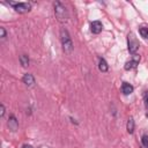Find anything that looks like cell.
<instances>
[{
    "label": "cell",
    "instance_id": "6",
    "mask_svg": "<svg viewBox=\"0 0 148 148\" xmlns=\"http://www.w3.org/2000/svg\"><path fill=\"white\" fill-rule=\"evenodd\" d=\"M8 127L13 132L17 131V128H18V121H17V119L14 114H10L9 118H8Z\"/></svg>",
    "mask_w": 148,
    "mask_h": 148
},
{
    "label": "cell",
    "instance_id": "13",
    "mask_svg": "<svg viewBox=\"0 0 148 148\" xmlns=\"http://www.w3.org/2000/svg\"><path fill=\"white\" fill-rule=\"evenodd\" d=\"M139 32H140V35H141V37H143V38H148V27H140L139 28Z\"/></svg>",
    "mask_w": 148,
    "mask_h": 148
},
{
    "label": "cell",
    "instance_id": "19",
    "mask_svg": "<svg viewBox=\"0 0 148 148\" xmlns=\"http://www.w3.org/2000/svg\"><path fill=\"white\" fill-rule=\"evenodd\" d=\"M147 117H148V113H147Z\"/></svg>",
    "mask_w": 148,
    "mask_h": 148
},
{
    "label": "cell",
    "instance_id": "4",
    "mask_svg": "<svg viewBox=\"0 0 148 148\" xmlns=\"http://www.w3.org/2000/svg\"><path fill=\"white\" fill-rule=\"evenodd\" d=\"M127 45H128V52L131 54H135L136 50L139 49V42L136 40V38L131 34L128 35V38H127Z\"/></svg>",
    "mask_w": 148,
    "mask_h": 148
},
{
    "label": "cell",
    "instance_id": "8",
    "mask_svg": "<svg viewBox=\"0 0 148 148\" xmlns=\"http://www.w3.org/2000/svg\"><path fill=\"white\" fill-rule=\"evenodd\" d=\"M22 81H23V83H24L25 86H28V87H32V86L35 84V77H34L31 74H29V73H27V74L23 75Z\"/></svg>",
    "mask_w": 148,
    "mask_h": 148
},
{
    "label": "cell",
    "instance_id": "14",
    "mask_svg": "<svg viewBox=\"0 0 148 148\" xmlns=\"http://www.w3.org/2000/svg\"><path fill=\"white\" fill-rule=\"evenodd\" d=\"M141 142L145 147H148V134H143L141 138Z\"/></svg>",
    "mask_w": 148,
    "mask_h": 148
},
{
    "label": "cell",
    "instance_id": "12",
    "mask_svg": "<svg viewBox=\"0 0 148 148\" xmlns=\"http://www.w3.org/2000/svg\"><path fill=\"white\" fill-rule=\"evenodd\" d=\"M29 62H30V60H29V57L27 56V54H22V56H20V64L22 65V67H28L29 66Z\"/></svg>",
    "mask_w": 148,
    "mask_h": 148
},
{
    "label": "cell",
    "instance_id": "11",
    "mask_svg": "<svg viewBox=\"0 0 148 148\" xmlns=\"http://www.w3.org/2000/svg\"><path fill=\"white\" fill-rule=\"evenodd\" d=\"M134 127H135L134 119L131 117V118H128V120H127V124H126V130H127V132H128L130 134H132V133L134 132Z\"/></svg>",
    "mask_w": 148,
    "mask_h": 148
},
{
    "label": "cell",
    "instance_id": "16",
    "mask_svg": "<svg viewBox=\"0 0 148 148\" xmlns=\"http://www.w3.org/2000/svg\"><path fill=\"white\" fill-rule=\"evenodd\" d=\"M143 101H145L146 108L148 109V91H145V94H143Z\"/></svg>",
    "mask_w": 148,
    "mask_h": 148
},
{
    "label": "cell",
    "instance_id": "10",
    "mask_svg": "<svg viewBox=\"0 0 148 148\" xmlns=\"http://www.w3.org/2000/svg\"><path fill=\"white\" fill-rule=\"evenodd\" d=\"M98 69H99L101 72H103V73L108 72V69H109L108 62H106L103 58H99V61H98Z\"/></svg>",
    "mask_w": 148,
    "mask_h": 148
},
{
    "label": "cell",
    "instance_id": "15",
    "mask_svg": "<svg viewBox=\"0 0 148 148\" xmlns=\"http://www.w3.org/2000/svg\"><path fill=\"white\" fill-rule=\"evenodd\" d=\"M6 36H7V32H6L5 28H3V27H0V37H1L2 39H5Z\"/></svg>",
    "mask_w": 148,
    "mask_h": 148
},
{
    "label": "cell",
    "instance_id": "17",
    "mask_svg": "<svg viewBox=\"0 0 148 148\" xmlns=\"http://www.w3.org/2000/svg\"><path fill=\"white\" fill-rule=\"evenodd\" d=\"M5 116V105L1 104L0 105V117H3Z\"/></svg>",
    "mask_w": 148,
    "mask_h": 148
},
{
    "label": "cell",
    "instance_id": "9",
    "mask_svg": "<svg viewBox=\"0 0 148 148\" xmlns=\"http://www.w3.org/2000/svg\"><path fill=\"white\" fill-rule=\"evenodd\" d=\"M133 90H134V88H133L132 84H130L128 82H123V84H121V92L124 95H130V94L133 92Z\"/></svg>",
    "mask_w": 148,
    "mask_h": 148
},
{
    "label": "cell",
    "instance_id": "7",
    "mask_svg": "<svg viewBox=\"0 0 148 148\" xmlns=\"http://www.w3.org/2000/svg\"><path fill=\"white\" fill-rule=\"evenodd\" d=\"M103 29V24L101 21H94L90 23V30L92 34H99Z\"/></svg>",
    "mask_w": 148,
    "mask_h": 148
},
{
    "label": "cell",
    "instance_id": "5",
    "mask_svg": "<svg viewBox=\"0 0 148 148\" xmlns=\"http://www.w3.org/2000/svg\"><path fill=\"white\" fill-rule=\"evenodd\" d=\"M139 61H140V56L133 54V58H132L130 61H127V62L125 64V69H126V71H131L132 68H135V67L139 65Z\"/></svg>",
    "mask_w": 148,
    "mask_h": 148
},
{
    "label": "cell",
    "instance_id": "3",
    "mask_svg": "<svg viewBox=\"0 0 148 148\" xmlns=\"http://www.w3.org/2000/svg\"><path fill=\"white\" fill-rule=\"evenodd\" d=\"M9 5H12L14 7V9L20 14L28 13L31 9L30 3H28V2H9Z\"/></svg>",
    "mask_w": 148,
    "mask_h": 148
},
{
    "label": "cell",
    "instance_id": "1",
    "mask_svg": "<svg viewBox=\"0 0 148 148\" xmlns=\"http://www.w3.org/2000/svg\"><path fill=\"white\" fill-rule=\"evenodd\" d=\"M60 40H61V46H62V51L67 54H69L73 51V42L72 38L69 36V32L62 28L60 30Z\"/></svg>",
    "mask_w": 148,
    "mask_h": 148
},
{
    "label": "cell",
    "instance_id": "18",
    "mask_svg": "<svg viewBox=\"0 0 148 148\" xmlns=\"http://www.w3.org/2000/svg\"><path fill=\"white\" fill-rule=\"evenodd\" d=\"M22 148H32V146H30V145H23Z\"/></svg>",
    "mask_w": 148,
    "mask_h": 148
},
{
    "label": "cell",
    "instance_id": "2",
    "mask_svg": "<svg viewBox=\"0 0 148 148\" xmlns=\"http://www.w3.org/2000/svg\"><path fill=\"white\" fill-rule=\"evenodd\" d=\"M53 7H54V15H56L57 20L61 23H65L68 20V13H67L65 5L60 1H56V2H53Z\"/></svg>",
    "mask_w": 148,
    "mask_h": 148
}]
</instances>
